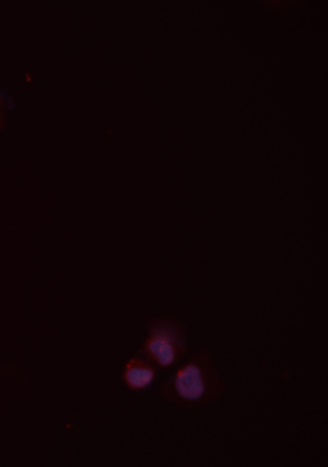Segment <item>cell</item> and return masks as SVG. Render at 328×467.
I'll return each instance as SVG.
<instances>
[{"label":"cell","instance_id":"3957f363","mask_svg":"<svg viewBox=\"0 0 328 467\" xmlns=\"http://www.w3.org/2000/svg\"><path fill=\"white\" fill-rule=\"evenodd\" d=\"M158 368L144 356L131 357L124 365L122 380L129 391L139 392L156 380Z\"/></svg>","mask_w":328,"mask_h":467},{"label":"cell","instance_id":"6da1fadb","mask_svg":"<svg viewBox=\"0 0 328 467\" xmlns=\"http://www.w3.org/2000/svg\"><path fill=\"white\" fill-rule=\"evenodd\" d=\"M226 389L211 354L200 348L159 387V394L180 410H193L218 402Z\"/></svg>","mask_w":328,"mask_h":467},{"label":"cell","instance_id":"7a4b0ae2","mask_svg":"<svg viewBox=\"0 0 328 467\" xmlns=\"http://www.w3.org/2000/svg\"><path fill=\"white\" fill-rule=\"evenodd\" d=\"M147 332L140 355L159 369H169L188 354V332L179 318L152 317L147 321Z\"/></svg>","mask_w":328,"mask_h":467},{"label":"cell","instance_id":"277c9868","mask_svg":"<svg viewBox=\"0 0 328 467\" xmlns=\"http://www.w3.org/2000/svg\"><path fill=\"white\" fill-rule=\"evenodd\" d=\"M7 125V107H5V98L0 92V131H3Z\"/></svg>","mask_w":328,"mask_h":467}]
</instances>
